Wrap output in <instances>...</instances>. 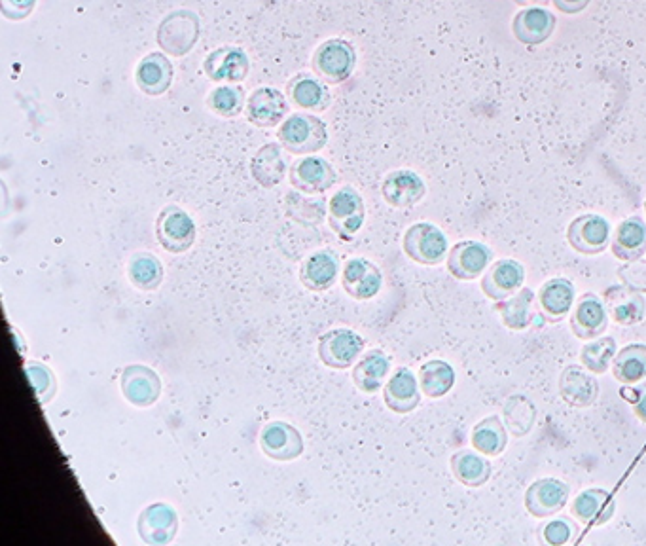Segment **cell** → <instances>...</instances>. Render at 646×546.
<instances>
[{"instance_id": "ba28073f", "label": "cell", "mask_w": 646, "mask_h": 546, "mask_svg": "<svg viewBox=\"0 0 646 546\" xmlns=\"http://www.w3.org/2000/svg\"><path fill=\"white\" fill-rule=\"evenodd\" d=\"M493 258V251L485 243L461 241L449 249L448 272L459 281H474L487 272Z\"/></svg>"}, {"instance_id": "277c9868", "label": "cell", "mask_w": 646, "mask_h": 546, "mask_svg": "<svg viewBox=\"0 0 646 546\" xmlns=\"http://www.w3.org/2000/svg\"><path fill=\"white\" fill-rule=\"evenodd\" d=\"M366 342L351 328L328 330L319 340V359L334 370H347L357 363Z\"/></svg>"}, {"instance_id": "c3c4849f", "label": "cell", "mask_w": 646, "mask_h": 546, "mask_svg": "<svg viewBox=\"0 0 646 546\" xmlns=\"http://www.w3.org/2000/svg\"><path fill=\"white\" fill-rule=\"evenodd\" d=\"M516 4H520V6H542V4H546V2H552V0H514Z\"/></svg>"}, {"instance_id": "4fadbf2b", "label": "cell", "mask_w": 646, "mask_h": 546, "mask_svg": "<svg viewBox=\"0 0 646 546\" xmlns=\"http://www.w3.org/2000/svg\"><path fill=\"white\" fill-rule=\"evenodd\" d=\"M609 311L605 306V300H601L597 294L588 292L584 294L575 304L571 311V330L578 340H595L609 327Z\"/></svg>"}, {"instance_id": "e575fe53", "label": "cell", "mask_w": 646, "mask_h": 546, "mask_svg": "<svg viewBox=\"0 0 646 546\" xmlns=\"http://www.w3.org/2000/svg\"><path fill=\"white\" fill-rule=\"evenodd\" d=\"M470 442L476 452L497 457V455L503 454L508 446V429L501 418L489 416L474 425Z\"/></svg>"}, {"instance_id": "5bb4252c", "label": "cell", "mask_w": 646, "mask_h": 546, "mask_svg": "<svg viewBox=\"0 0 646 546\" xmlns=\"http://www.w3.org/2000/svg\"><path fill=\"white\" fill-rule=\"evenodd\" d=\"M199 38V21L192 12H175L163 19L158 31V42L167 54L186 55Z\"/></svg>"}, {"instance_id": "30bf717a", "label": "cell", "mask_w": 646, "mask_h": 546, "mask_svg": "<svg viewBox=\"0 0 646 546\" xmlns=\"http://www.w3.org/2000/svg\"><path fill=\"white\" fill-rule=\"evenodd\" d=\"M137 531L146 545H169L177 537L179 516L167 503H152L141 512L137 520Z\"/></svg>"}, {"instance_id": "9c48e42d", "label": "cell", "mask_w": 646, "mask_h": 546, "mask_svg": "<svg viewBox=\"0 0 646 546\" xmlns=\"http://www.w3.org/2000/svg\"><path fill=\"white\" fill-rule=\"evenodd\" d=\"M328 215H330V228L341 239H353L366 219L364 201L355 188L345 186L330 200Z\"/></svg>"}, {"instance_id": "4316f807", "label": "cell", "mask_w": 646, "mask_h": 546, "mask_svg": "<svg viewBox=\"0 0 646 546\" xmlns=\"http://www.w3.org/2000/svg\"><path fill=\"white\" fill-rule=\"evenodd\" d=\"M288 103L281 91L260 88L254 91L247 105V118L258 128H273L287 116Z\"/></svg>"}, {"instance_id": "681fc988", "label": "cell", "mask_w": 646, "mask_h": 546, "mask_svg": "<svg viewBox=\"0 0 646 546\" xmlns=\"http://www.w3.org/2000/svg\"><path fill=\"white\" fill-rule=\"evenodd\" d=\"M645 215H646V200H645Z\"/></svg>"}, {"instance_id": "5b68a950", "label": "cell", "mask_w": 646, "mask_h": 546, "mask_svg": "<svg viewBox=\"0 0 646 546\" xmlns=\"http://www.w3.org/2000/svg\"><path fill=\"white\" fill-rule=\"evenodd\" d=\"M567 241L580 255H601L611 245V224L595 213L580 215L569 224Z\"/></svg>"}, {"instance_id": "7402d4cb", "label": "cell", "mask_w": 646, "mask_h": 546, "mask_svg": "<svg viewBox=\"0 0 646 546\" xmlns=\"http://www.w3.org/2000/svg\"><path fill=\"white\" fill-rule=\"evenodd\" d=\"M575 298V285L569 279L565 277L550 279L539 289L540 313L546 321H552V323L563 321L575 308Z\"/></svg>"}, {"instance_id": "7a4b0ae2", "label": "cell", "mask_w": 646, "mask_h": 546, "mask_svg": "<svg viewBox=\"0 0 646 546\" xmlns=\"http://www.w3.org/2000/svg\"><path fill=\"white\" fill-rule=\"evenodd\" d=\"M402 249L417 264L438 266L448 258V237L431 222H417L406 230Z\"/></svg>"}, {"instance_id": "d6a6232c", "label": "cell", "mask_w": 646, "mask_h": 546, "mask_svg": "<svg viewBox=\"0 0 646 546\" xmlns=\"http://www.w3.org/2000/svg\"><path fill=\"white\" fill-rule=\"evenodd\" d=\"M535 302V291L521 287L514 296L495 304V311L501 315L503 325L510 330H525L535 323L531 306Z\"/></svg>"}, {"instance_id": "83f0119b", "label": "cell", "mask_w": 646, "mask_h": 546, "mask_svg": "<svg viewBox=\"0 0 646 546\" xmlns=\"http://www.w3.org/2000/svg\"><path fill=\"white\" fill-rule=\"evenodd\" d=\"M612 255L624 262L643 258L646 253V222L641 217L622 220L611 241Z\"/></svg>"}, {"instance_id": "2e32d148", "label": "cell", "mask_w": 646, "mask_h": 546, "mask_svg": "<svg viewBox=\"0 0 646 546\" xmlns=\"http://www.w3.org/2000/svg\"><path fill=\"white\" fill-rule=\"evenodd\" d=\"M341 285L355 300H372L381 291L383 275L376 264L366 258H351L343 266Z\"/></svg>"}, {"instance_id": "52a82bcc", "label": "cell", "mask_w": 646, "mask_h": 546, "mask_svg": "<svg viewBox=\"0 0 646 546\" xmlns=\"http://www.w3.org/2000/svg\"><path fill=\"white\" fill-rule=\"evenodd\" d=\"M122 395L137 408L154 406L162 395V380L156 370L146 364H129L120 378Z\"/></svg>"}, {"instance_id": "f546056e", "label": "cell", "mask_w": 646, "mask_h": 546, "mask_svg": "<svg viewBox=\"0 0 646 546\" xmlns=\"http://www.w3.org/2000/svg\"><path fill=\"white\" fill-rule=\"evenodd\" d=\"M252 177L264 188H273L287 177L288 165L283 148L277 143L264 145L252 158Z\"/></svg>"}, {"instance_id": "6da1fadb", "label": "cell", "mask_w": 646, "mask_h": 546, "mask_svg": "<svg viewBox=\"0 0 646 546\" xmlns=\"http://www.w3.org/2000/svg\"><path fill=\"white\" fill-rule=\"evenodd\" d=\"M279 141L290 154H313L326 145L328 133L321 118L313 114H292L279 129Z\"/></svg>"}, {"instance_id": "1f68e13d", "label": "cell", "mask_w": 646, "mask_h": 546, "mask_svg": "<svg viewBox=\"0 0 646 546\" xmlns=\"http://www.w3.org/2000/svg\"><path fill=\"white\" fill-rule=\"evenodd\" d=\"M173 65L162 54H148L137 67V84L148 95H162L171 86Z\"/></svg>"}, {"instance_id": "8d00e7d4", "label": "cell", "mask_w": 646, "mask_h": 546, "mask_svg": "<svg viewBox=\"0 0 646 546\" xmlns=\"http://www.w3.org/2000/svg\"><path fill=\"white\" fill-rule=\"evenodd\" d=\"M419 385L425 397L442 399L455 385V370L446 361H429L419 370Z\"/></svg>"}, {"instance_id": "484cf974", "label": "cell", "mask_w": 646, "mask_h": 546, "mask_svg": "<svg viewBox=\"0 0 646 546\" xmlns=\"http://www.w3.org/2000/svg\"><path fill=\"white\" fill-rule=\"evenodd\" d=\"M203 67L215 82H241L249 74V59L241 48L224 46L207 55Z\"/></svg>"}, {"instance_id": "8992f818", "label": "cell", "mask_w": 646, "mask_h": 546, "mask_svg": "<svg viewBox=\"0 0 646 546\" xmlns=\"http://www.w3.org/2000/svg\"><path fill=\"white\" fill-rule=\"evenodd\" d=\"M355 50L349 42L332 38L319 46L313 57V69L328 84L345 82L355 69Z\"/></svg>"}, {"instance_id": "74e56055", "label": "cell", "mask_w": 646, "mask_h": 546, "mask_svg": "<svg viewBox=\"0 0 646 546\" xmlns=\"http://www.w3.org/2000/svg\"><path fill=\"white\" fill-rule=\"evenodd\" d=\"M129 281L139 291H156L163 281L162 262L154 255L139 253L129 260Z\"/></svg>"}, {"instance_id": "d590c367", "label": "cell", "mask_w": 646, "mask_h": 546, "mask_svg": "<svg viewBox=\"0 0 646 546\" xmlns=\"http://www.w3.org/2000/svg\"><path fill=\"white\" fill-rule=\"evenodd\" d=\"M288 97L300 109L324 110L330 105V93L321 80L300 74L288 84Z\"/></svg>"}, {"instance_id": "ffe728a7", "label": "cell", "mask_w": 646, "mask_h": 546, "mask_svg": "<svg viewBox=\"0 0 646 546\" xmlns=\"http://www.w3.org/2000/svg\"><path fill=\"white\" fill-rule=\"evenodd\" d=\"M559 395L575 408H588L599 397V383L588 368L567 366L559 378Z\"/></svg>"}, {"instance_id": "d6986e66", "label": "cell", "mask_w": 646, "mask_h": 546, "mask_svg": "<svg viewBox=\"0 0 646 546\" xmlns=\"http://www.w3.org/2000/svg\"><path fill=\"white\" fill-rule=\"evenodd\" d=\"M605 306L614 319V323L622 327H633L641 323L646 315V302L643 292L633 291L628 285H614L605 291Z\"/></svg>"}, {"instance_id": "e0dca14e", "label": "cell", "mask_w": 646, "mask_h": 546, "mask_svg": "<svg viewBox=\"0 0 646 546\" xmlns=\"http://www.w3.org/2000/svg\"><path fill=\"white\" fill-rule=\"evenodd\" d=\"M557 19L544 6H525L514 16L512 33L525 46H540L552 37Z\"/></svg>"}, {"instance_id": "836d02e7", "label": "cell", "mask_w": 646, "mask_h": 546, "mask_svg": "<svg viewBox=\"0 0 646 546\" xmlns=\"http://www.w3.org/2000/svg\"><path fill=\"white\" fill-rule=\"evenodd\" d=\"M614 380L622 385H635L646 380V344H629L618 349L612 361Z\"/></svg>"}, {"instance_id": "f1b7e54d", "label": "cell", "mask_w": 646, "mask_h": 546, "mask_svg": "<svg viewBox=\"0 0 646 546\" xmlns=\"http://www.w3.org/2000/svg\"><path fill=\"white\" fill-rule=\"evenodd\" d=\"M391 372V359L381 349H372L364 353V357L353 368V382L362 393L374 395Z\"/></svg>"}, {"instance_id": "f6af8a7d", "label": "cell", "mask_w": 646, "mask_h": 546, "mask_svg": "<svg viewBox=\"0 0 646 546\" xmlns=\"http://www.w3.org/2000/svg\"><path fill=\"white\" fill-rule=\"evenodd\" d=\"M36 0H2V14L8 19L27 18L33 8Z\"/></svg>"}, {"instance_id": "9a60e30c", "label": "cell", "mask_w": 646, "mask_h": 546, "mask_svg": "<svg viewBox=\"0 0 646 546\" xmlns=\"http://www.w3.org/2000/svg\"><path fill=\"white\" fill-rule=\"evenodd\" d=\"M260 448L273 461H294L304 454V438L294 425L271 421L260 433Z\"/></svg>"}, {"instance_id": "f35d334b", "label": "cell", "mask_w": 646, "mask_h": 546, "mask_svg": "<svg viewBox=\"0 0 646 546\" xmlns=\"http://www.w3.org/2000/svg\"><path fill=\"white\" fill-rule=\"evenodd\" d=\"M616 353H618L616 340L611 336H599L582 347L580 363L593 374H605L611 368Z\"/></svg>"}, {"instance_id": "60d3db41", "label": "cell", "mask_w": 646, "mask_h": 546, "mask_svg": "<svg viewBox=\"0 0 646 546\" xmlns=\"http://www.w3.org/2000/svg\"><path fill=\"white\" fill-rule=\"evenodd\" d=\"M25 372H27V378H29V382L35 389L38 402L42 406H46L48 402L54 399V395L57 393L54 372L46 364L36 363V361L25 364Z\"/></svg>"}, {"instance_id": "7bdbcfd3", "label": "cell", "mask_w": 646, "mask_h": 546, "mask_svg": "<svg viewBox=\"0 0 646 546\" xmlns=\"http://www.w3.org/2000/svg\"><path fill=\"white\" fill-rule=\"evenodd\" d=\"M578 535V526L571 518L557 516L542 528V541L546 545L561 546L571 543Z\"/></svg>"}, {"instance_id": "b9f144b4", "label": "cell", "mask_w": 646, "mask_h": 546, "mask_svg": "<svg viewBox=\"0 0 646 546\" xmlns=\"http://www.w3.org/2000/svg\"><path fill=\"white\" fill-rule=\"evenodd\" d=\"M245 93L239 88L222 86L209 95V107L224 118H234L243 112Z\"/></svg>"}, {"instance_id": "44dd1931", "label": "cell", "mask_w": 646, "mask_h": 546, "mask_svg": "<svg viewBox=\"0 0 646 546\" xmlns=\"http://www.w3.org/2000/svg\"><path fill=\"white\" fill-rule=\"evenodd\" d=\"M421 393H423L421 385L413 376L412 370L402 366L391 376V380L385 383L383 399L387 408L393 410L395 414H410L419 406Z\"/></svg>"}, {"instance_id": "8fae6325", "label": "cell", "mask_w": 646, "mask_h": 546, "mask_svg": "<svg viewBox=\"0 0 646 546\" xmlns=\"http://www.w3.org/2000/svg\"><path fill=\"white\" fill-rule=\"evenodd\" d=\"M569 493V486L565 482L557 478H540L527 488L523 505L535 518H550L567 507Z\"/></svg>"}, {"instance_id": "cb8c5ba5", "label": "cell", "mask_w": 646, "mask_h": 546, "mask_svg": "<svg viewBox=\"0 0 646 546\" xmlns=\"http://www.w3.org/2000/svg\"><path fill=\"white\" fill-rule=\"evenodd\" d=\"M614 512L616 501L612 499L611 493L603 488H590L578 493L571 505V514L584 526H603L611 520Z\"/></svg>"}, {"instance_id": "3957f363", "label": "cell", "mask_w": 646, "mask_h": 546, "mask_svg": "<svg viewBox=\"0 0 646 546\" xmlns=\"http://www.w3.org/2000/svg\"><path fill=\"white\" fill-rule=\"evenodd\" d=\"M156 237L167 253L182 255L196 243L198 228L184 209L169 205L156 220Z\"/></svg>"}, {"instance_id": "ac0fdd59", "label": "cell", "mask_w": 646, "mask_h": 546, "mask_svg": "<svg viewBox=\"0 0 646 546\" xmlns=\"http://www.w3.org/2000/svg\"><path fill=\"white\" fill-rule=\"evenodd\" d=\"M290 182L304 194H323L338 179L334 167L323 158L307 156L290 167Z\"/></svg>"}, {"instance_id": "603a6c76", "label": "cell", "mask_w": 646, "mask_h": 546, "mask_svg": "<svg viewBox=\"0 0 646 546\" xmlns=\"http://www.w3.org/2000/svg\"><path fill=\"white\" fill-rule=\"evenodd\" d=\"M381 194L389 205L404 209L423 200L427 194V186L417 173L410 169H398L387 175L381 186Z\"/></svg>"}, {"instance_id": "ab89813d", "label": "cell", "mask_w": 646, "mask_h": 546, "mask_svg": "<svg viewBox=\"0 0 646 546\" xmlns=\"http://www.w3.org/2000/svg\"><path fill=\"white\" fill-rule=\"evenodd\" d=\"M529 399L525 397H512L506 408H504V418H506V429L512 431V435L516 437H523L527 435L533 425H535V418H537V412H535V406L531 404L527 410H523V406L527 404Z\"/></svg>"}, {"instance_id": "7dc6e473", "label": "cell", "mask_w": 646, "mask_h": 546, "mask_svg": "<svg viewBox=\"0 0 646 546\" xmlns=\"http://www.w3.org/2000/svg\"><path fill=\"white\" fill-rule=\"evenodd\" d=\"M554 6H556L559 12L563 14H569V16H575V14H580L584 12L592 0H552Z\"/></svg>"}, {"instance_id": "d4e9b609", "label": "cell", "mask_w": 646, "mask_h": 546, "mask_svg": "<svg viewBox=\"0 0 646 546\" xmlns=\"http://www.w3.org/2000/svg\"><path fill=\"white\" fill-rule=\"evenodd\" d=\"M340 273V258L332 251H317L307 256L300 268L302 285L313 292H324L334 287Z\"/></svg>"}, {"instance_id": "7c38bea8", "label": "cell", "mask_w": 646, "mask_h": 546, "mask_svg": "<svg viewBox=\"0 0 646 546\" xmlns=\"http://www.w3.org/2000/svg\"><path fill=\"white\" fill-rule=\"evenodd\" d=\"M525 283V268L514 258L495 260L482 275V291L487 298L501 302L520 291Z\"/></svg>"}, {"instance_id": "ee69618b", "label": "cell", "mask_w": 646, "mask_h": 546, "mask_svg": "<svg viewBox=\"0 0 646 546\" xmlns=\"http://www.w3.org/2000/svg\"><path fill=\"white\" fill-rule=\"evenodd\" d=\"M618 275L624 285H628L633 291L646 292V264L641 262V258L628 262V266H622Z\"/></svg>"}, {"instance_id": "bcb514c9", "label": "cell", "mask_w": 646, "mask_h": 546, "mask_svg": "<svg viewBox=\"0 0 646 546\" xmlns=\"http://www.w3.org/2000/svg\"><path fill=\"white\" fill-rule=\"evenodd\" d=\"M629 395L631 397H626V401L631 402L635 416L646 425V380H643L639 387H635Z\"/></svg>"}, {"instance_id": "4dcf8cb0", "label": "cell", "mask_w": 646, "mask_h": 546, "mask_svg": "<svg viewBox=\"0 0 646 546\" xmlns=\"http://www.w3.org/2000/svg\"><path fill=\"white\" fill-rule=\"evenodd\" d=\"M451 473L467 488H480L491 478V461L480 452L459 450L451 455Z\"/></svg>"}]
</instances>
